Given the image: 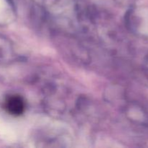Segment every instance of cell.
<instances>
[{"label": "cell", "mask_w": 148, "mask_h": 148, "mask_svg": "<svg viewBox=\"0 0 148 148\" xmlns=\"http://www.w3.org/2000/svg\"><path fill=\"white\" fill-rule=\"evenodd\" d=\"M5 108L12 115H20L24 111L25 103L21 97L18 95H11L6 100Z\"/></svg>", "instance_id": "1"}]
</instances>
